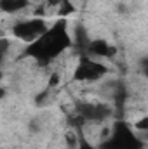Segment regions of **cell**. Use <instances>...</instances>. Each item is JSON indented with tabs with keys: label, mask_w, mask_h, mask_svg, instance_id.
I'll use <instances>...</instances> for the list:
<instances>
[{
	"label": "cell",
	"mask_w": 148,
	"mask_h": 149,
	"mask_svg": "<svg viewBox=\"0 0 148 149\" xmlns=\"http://www.w3.org/2000/svg\"><path fill=\"white\" fill-rule=\"evenodd\" d=\"M70 43L72 40L66 33V24L59 21L52 28H47L35 42H32L25 56H32L40 63H49L51 59L58 57L65 49H68Z\"/></svg>",
	"instance_id": "6da1fadb"
},
{
	"label": "cell",
	"mask_w": 148,
	"mask_h": 149,
	"mask_svg": "<svg viewBox=\"0 0 148 149\" xmlns=\"http://www.w3.org/2000/svg\"><path fill=\"white\" fill-rule=\"evenodd\" d=\"M143 144L125 123H117L110 137L101 144V149H141Z\"/></svg>",
	"instance_id": "7a4b0ae2"
},
{
	"label": "cell",
	"mask_w": 148,
	"mask_h": 149,
	"mask_svg": "<svg viewBox=\"0 0 148 149\" xmlns=\"http://www.w3.org/2000/svg\"><path fill=\"white\" fill-rule=\"evenodd\" d=\"M106 74V66L91 57H82L75 70V78L82 81H96Z\"/></svg>",
	"instance_id": "3957f363"
},
{
	"label": "cell",
	"mask_w": 148,
	"mask_h": 149,
	"mask_svg": "<svg viewBox=\"0 0 148 149\" xmlns=\"http://www.w3.org/2000/svg\"><path fill=\"white\" fill-rule=\"evenodd\" d=\"M45 30H47V23H45L44 19H28V21L18 23V24L14 26L12 33L18 38H21V40L32 43V42H35Z\"/></svg>",
	"instance_id": "277c9868"
},
{
	"label": "cell",
	"mask_w": 148,
	"mask_h": 149,
	"mask_svg": "<svg viewBox=\"0 0 148 149\" xmlns=\"http://www.w3.org/2000/svg\"><path fill=\"white\" fill-rule=\"evenodd\" d=\"M77 111H78L80 120L101 121L110 114V108L106 104H99V102H82L77 106Z\"/></svg>",
	"instance_id": "5b68a950"
},
{
	"label": "cell",
	"mask_w": 148,
	"mask_h": 149,
	"mask_svg": "<svg viewBox=\"0 0 148 149\" xmlns=\"http://www.w3.org/2000/svg\"><path fill=\"white\" fill-rule=\"evenodd\" d=\"M87 52L94 57H111L115 54V47H111L105 40H94V42H89Z\"/></svg>",
	"instance_id": "8992f818"
},
{
	"label": "cell",
	"mask_w": 148,
	"mask_h": 149,
	"mask_svg": "<svg viewBox=\"0 0 148 149\" xmlns=\"http://www.w3.org/2000/svg\"><path fill=\"white\" fill-rule=\"evenodd\" d=\"M28 5V0H0V9L5 12H18Z\"/></svg>",
	"instance_id": "52a82bcc"
},
{
	"label": "cell",
	"mask_w": 148,
	"mask_h": 149,
	"mask_svg": "<svg viewBox=\"0 0 148 149\" xmlns=\"http://www.w3.org/2000/svg\"><path fill=\"white\" fill-rule=\"evenodd\" d=\"M7 42H0V63H2V59H4V56H5V52H7Z\"/></svg>",
	"instance_id": "ba28073f"
},
{
	"label": "cell",
	"mask_w": 148,
	"mask_h": 149,
	"mask_svg": "<svg viewBox=\"0 0 148 149\" xmlns=\"http://www.w3.org/2000/svg\"><path fill=\"white\" fill-rule=\"evenodd\" d=\"M78 149H101V148H94V146H91L89 142H85V141H82V142L78 144Z\"/></svg>",
	"instance_id": "9c48e42d"
}]
</instances>
